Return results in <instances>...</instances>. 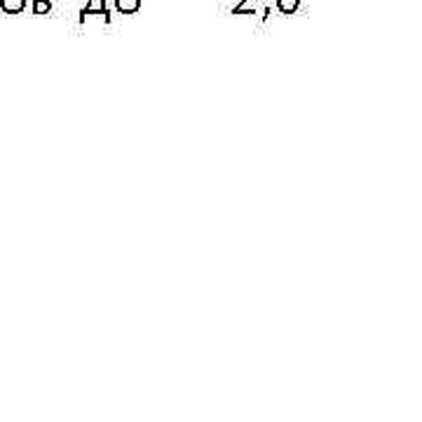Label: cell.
Wrapping results in <instances>:
<instances>
[{"instance_id": "obj_1", "label": "cell", "mask_w": 422, "mask_h": 422, "mask_svg": "<svg viewBox=\"0 0 422 422\" xmlns=\"http://www.w3.org/2000/svg\"><path fill=\"white\" fill-rule=\"evenodd\" d=\"M92 17L104 19V24H108V21H111V14H108V7H106V0H87V5L83 7V12H80V24L90 21Z\"/></svg>"}, {"instance_id": "obj_2", "label": "cell", "mask_w": 422, "mask_h": 422, "mask_svg": "<svg viewBox=\"0 0 422 422\" xmlns=\"http://www.w3.org/2000/svg\"><path fill=\"white\" fill-rule=\"evenodd\" d=\"M115 10L120 14H136L141 10V0H115Z\"/></svg>"}, {"instance_id": "obj_3", "label": "cell", "mask_w": 422, "mask_h": 422, "mask_svg": "<svg viewBox=\"0 0 422 422\" xmlns=\"http://www.w3.org/2000/svg\"><path fill=\"white\" fill-rule=\"evenodd\" d=\"M0 7L7 14H21L26 10V0H0Z\"/></svg>"}, {"instance_id": "obj_4", "label": "cell", "mask_w": 422, "mask_h": 422, "mask_svg": "<svg viewBox=\"0 0 422 422\" xmlns=\"http://www.w3.org/2000/svg\"><path fill=\"white\" fill-rule=\"evenodd\" d=\"M277 7L282 14H294L301 7V0H277Z\"/></svg>"}, {"instance_id": "obj_5", "label": "cell", "mask_w": 422, "mask_h": 422, "mask_svg": "<svg viewBox=\"0 0 422 422\" xmlns=\"http://www.w3.org/2000/svg\"><path fill=\"white\" fill-rule=\"evenodd\" d=\"M52 10V0H47V3H33V14H47Z\"/></svg>"}, {"instance_id": "obj_6", "label": "cell", "mask_w": 422, "mask_h": 422, "mask_svg": "<svg viewBox=\"0 0 422 422\" xmlns=\"http://www.w3.org/2000/svg\"><path fill=\"white\" fill-rule=\"evenodd\" d=\"M249 3V0H237L235 5H232V14H256V12H249V10H244V5Z\"/></svg>"}, {"instance_id": "obj_7", "label": "cell", "mask_w": 422, "mask_h": 422, "mask_svg": "<svg viewBox=\"0 0 422 422\" xmlns=\"http://www.w3.org/2000/svg\"><path fill=\"white\" fill-rule=\"evenodd\" d=\"M33 3H47V0H33Z\"/></svg>"}]
</instances>
